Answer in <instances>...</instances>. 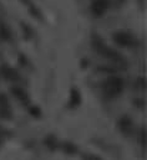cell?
Segmentation results:
<instances>
[{"label":"cell","instance_id":"6da1fadb","mask_svg":"<svg viewBox=\"0 0 147 160\" xmlns=\"http://www.w3.org/2000/svg\"><path fill=\"white\" fill-rule=\"evenodd\" d=\"M92 47H94V50L97 53H100L102 57H105V58H107L110 61H115V62H122L123 61V57L117 51H115L111 47L106 46L99 38H94V40H92Z\"/></svg>","mask_w":147,"mask_h":160},{"label":"cell","instance_id":"7a4b0ae2","mask_svg":"<svg viewBox=\"0 0 147 160\" xmlns=\"http://www.w3.org/2000/svg\"><path fill=\"white\" fill-rule=\"evenodd\" d=\"M123 89V81L120 77H110L104 81L102 83V91L106 97L113 98L117 97Z\"/></svg>","mask_w":147,"mask_h":160},{"label":"cell","instance_id":"3957f363","mask_svg":"<svg viewBox=\"0 0 147 160\" xmlns=\"http://www.w3.org/2000/svg\"><path fill=\"white\" fill-rule=\"evenodd\" d=\"M113 40L116 43H118L120 46L123 47H133L137 45V40L133 35H131L130 32H125V31H118L116 34H113Z\"/></svg>","mask_w":147,"mask_h":160},{"label":"cell","instance_id":"277c9868","mask_svg":"<svg viewBox=\"0 0 147 160\" xmlns=\"http://www.w3.org/2000/svg\"><path fill=\"white\" fill-rule=\"evenodd\" d=\"M109 6H110V0H92L91 11L95 16H101L106 12Z\"/></svg>","mask_w":147,"mask_h":160},{"label":"cell","instance_id":"5b68a950","mask_svg":"<svg viewBox=\"0 0 147 160\" xmlns=\"http://www.w3.org/2000/svg\"><path fill=\"white\" fill-rule=\"evenodd\" d=\"M0 117L3 118H9L11 117V108L10 104L4 94H0Z\"/></svg>","mask_w":147,"mask_h":160},{"label":"cell","instance_id":"8992f818","mask_svg":"<svg viewBox=\"0 0 147 160\" xmlns=\"http://www.w3.org/2000/svg\"><path fill=\"white\" fill-rule=\"evenodd\" d=\"M13 93H14L20 101H23V102H25V101L28 99V94H26L21 88H13Z\"/></svg>","mask_w":147,"mask_h":160},{"label":"cell","instance_id":"52a82bcc","mask_svg":"<svg viewBox=\"0 0 147 160\" xmlns=\"http://www.w3.org/2000/svg\"><path fill=\"white\" fill-rule=\"evenodd\" d=\"M120 127L122 130H126V129H130L131 128V120L128 117H125L120 120Z\"/></svg>","mask_w":147,"mask_h":160},{"label":"cell","instance_id":"ba28073f","mask_svg":"<svg viewBox=\"0 0 147 160\" xmlns=\"http://www.w3.org/2000/svg\"><path fill=\"white\" fill-rule=\"evenodd\" d=\"M71 99H73L71 106H74V103H79V92L77 91L74 89L73 92H71Z\"/></svg>","mask_w":147,"mask_h":160}]
</instances>
